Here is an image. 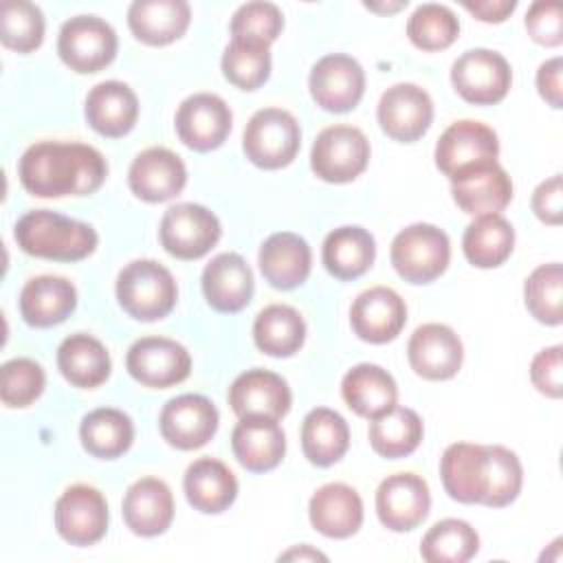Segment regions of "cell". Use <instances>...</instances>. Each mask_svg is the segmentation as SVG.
<instances>
[{"mask_svg": "<svg viewBox=\"0 0 563 563\" xmlns=\"http://www.w3.org/2000/svg\"><path fill=\"white\" fill-rule=\"evenodd\" d=\"M191 20L185 0H134L128 9V26L136 40L163 46L178 40Z\"/></svg>", "mask_w": 563, "mask_h": 563, "instance_id": "30", "label": "cell"}, {"mask_svg": "<svg viewBox=\"0 0 563 563\" xmlns=\"http://www.w3.org/2000/svg\"><path fill=\"white\" fill-rule=\"evenodd\" d=\"M341 396L347 407L363 418H378L398 400L394 376L374 363H358L341 380Z\"/></svg>", "mask_w": 563, "mask_h": 563, "instance_id": "29", "label": "cell"}, {"mask_svg": "<svg viewBox=\"0 0 563 563\" xmlns=\"http://www.w3.org/2000/svg\"><path fill=\"white\" fill-rule=\"evenodd\" d=\"M376 117L380 130L400 143L418 141L433 121V101L416 84H394L380 95Z\"/></svg>", "mask_w": 563, "mask_h": 563, "instance_id": "14", "label": "cell"}, {"mask_svg": "<svg viewBox=\"0 0 563 563\" xmlns=\"http://www.w3.org/2000/svg\"><path fill=\"white\" fill-rule=\"evenodd\" d=\"M222 73L233 86L242 90L260 88L271 75L268 46L231 37L222 53Z\"/></svg>", "mask_w": 563, "mask_h": 563, "instance_id": "44", "label": "cell"}, {"mask_svg": "<svg viewBox=\"0 0 563 563\" xmlns=\"http://www.w3.org/2000/svg\"><path fill=\"white\" fill-rule=\"evenodd\" d=\"M532 211L545 224L556 227L561 222V174H554L534 189Z\"/></svg>", "mask_w": 563, "mask_h": 563, "instance_id": "51", "label": "cell"}, {"mask_svg": "<svg viewBox=\"0 0 563 563\" xmlns=\"http://www.w3.org/2000/svg\"><path fill=\"white\" fill-rule=\"evenodd\" d=\"M462 7L482 22H504L515 9V0H464Z\"/></svg>", "mask_w": 563, "mask_h": 563, "instance_id": "53", "label": "cell"}, {"mask_svg": "<svg viewBox=\"0 0 563 563\" xmlns=\"http://www.w3.org/2000/svg\"><path fill=\"white\" fill-rule=\"evenodd\" d=\"M455 205L471 216L499 213L512 200V183L506 169L495 163L457 180H451Z\"/></svg>", "mask_w": 563, "mask_h": 563, "instance_id": "32", "label": "cell"}, {"mask_svg": "<svg viewBox=\"0 0 563 563\" xmlns=\"http://www.w3.org/2000/svg\"><path fill=\"white\" fill-rule=\"evenodd\" d=\"M117 299L132 319L158 321L176 306V279L154 260H134L117 277Z\"/></svg>", "mask_w": 563, "mask_h": 563, "instance_id": "3", "label": "cell"}, {"mask_svg": "<svg viewBox=\"0 0 563 563\" xmlns=\"http://www.w3.org/2000/svg\"><path fill=\"white\" fill-rule=\"evenodd\" d=\"M561 345H552L541 350L532 363H530V380L532 385L550 396V398H561L563 391V378H561Z\"/></svg>", "mask_w": 563, "mask_h": 563, "instance_id": "50", "label": "cell"}, {"mask_svg": "<svg viewBox=\"0 0 563 563\" xmlns=\"http://www.w3.org/2000/svg\"><path fill=\"white\" fill-rule=\"evenodd\" d=\"M202 292L211 308L240 312L253 297V271L238 253L216 255L202 271Z\"/></svg>", "mask_w": 563, "mask_h": 563, "instance_id": "23", "label": "cell"}, {"mask_svg": "<svg viewBox=\"0 0 563 563\" xmlns=\"http://www.w3.org/2000/svg\"><path fill=\"white\" fill-rule=\"evenodd\" d=\"M405 321L407 306L402 297L387 286L363 290L350 308V323L354 334L376 345L394 341L405 328Z\"/></svg>", "mask_w": 563, "mask_h": 563, "instance_id": "20", "label": "cell"}, {"mask_svg": "<svg viewBox=\"0 0 563 563\" xmlns=\"http://www.w3.org/2000/svg\"><path fill=\"white\" fill-rule=\"evenodd\" d=\"M563 297V268L559 262L537 266L526 284H523V299L530 314L545 323L559 325L561 323V299Z\"/></svg>", "mask_w": 563, "mask_h": 563, "instance_id": "45", "label": "cell"}, {"mask_svg": "<svg viewBox=\"0 0 563 563\" xmlns=\"http://www.w3.org/2000/svg\"><path fill=\"white\" fill-rule=\"evenodd\" d=\"M284 29V15L273 2H246L238 7L231 18V35L235 40H246L255 44L271 46Z\"/></svg>", "mask_w": 563, "mask_h": 563, "instance_id": "48", "label": "cell"}, {"mask_svg": "<svg viewBox=\"0 0 563 563\" xmlns=\"http://www.w3.org/2000/svg\"><path fill=\"white\" fill-rule=\"evenodd\" d=\"M187 169L183 158L167 147H147L132 161L128 185L145 202H165L183 191Z\"/></svg>", "mask_w": 563, "mask_h": 563, "instance_id": "19", "label": "cell"}, {"mask_svg": "<svg viewBox=\"0 0 563 563\" xmlns=\"http://www.w3.org/2000/svg\"><path fill=\"white\" fill-rule=\"evenodd\" d=\"M515 249V229L501 213L477 216L462 235L464 257L477 268L504 264Z\"/></svg>", "mask_w": 563, "mask_h": 563, "instance_id": "37", "label": "cell"}, {"mask_svg": "<svg viewBox=\"0 0 563 563\" xmlns=\"http://www.w3.org/2000/svg\"><path fill=\"white\" fill-rule=\"evenodd\" d=\"M163 249L178 260H198L220 240L222 227L213 211L196 202L169 207L158 227Z\"/></svg>", "mask_w": 563, "mask_h": 563, "instance_id": "8", "label": "cell"}, {"mask_svg": "<svg viewBox=\"0 0 563 563\" xmlns=\"http://www.w3.org/2000/svg\"><path fill=\"white\" fill-rule=\"evenodd\" d=\"M431 506L427 482L416 473L387 475L376 490V515L380 523L394 532L418 528Z\"/></svg>", "mask_w": 563, "mask_h": 563, "instance_id": "17", "label": "cell"}, {"mask_svg": "<svg viewBox=\"0 0 563 563\" xmlns=\"http://www.w3.org/2000/svg\"><path fill=\"white\" fill-rule=\"evenodd\" d=\"M460 22L455 13L438 2L416 7L407 20V35L422 51H442L457 40Z\"/></svg>", "mask_w": 563, "mask_h": 563, "instance_id": "43", "label": "cell"}, {"mask_svg": "<svg viewBox=\"0 0 563 563\" xmlns=\"http://www.w3.org/2000/svg\"><path fill=\"white\" fill-rule=\"evenodd\" d=\"M46 385V374L33 358H11L0 369V398L7 407H29L35 402Z\"/></svg>", "mask_w": 563, "mask_h": 563, "instance_id": "47", "label": "cell"}, {"mask_svg": "<svg viewBox=\"0 0 563 563\" xmlns=\"http://www.w3.org/2000/svg\"><path fill=\"white\" fill-rule=\"evenodd\" d=\"M396 273L409 284H429L440 277L451 260L449 235L427 222L405 227L389 249Z\"/></svg>", "mask_w": 563, "mask_h": 563, "instance_id": "4", "label": "cell"}, {"mask_svg": "<svg viewBox=\"0 0 563 563\" xmlns=\"http://www.w3.org/2000/svg\"><path fill=\"white\" fill-rule=\"evenodd\" d=\"M119 48L114 29L97 15H75L66 20L57 35V53L62 62L81 75L106 68Z\"/></svg>", "mask_w": 563, "mask_h": 563, "instance_id": "7", "label": "cell"}, {"mask_svg": "<svg viewBox=\"0 0 563 563\" xmlns=\"http://www.w3.org/2000/svg\"><path fill=\"white\" fill-rule=\"evenodd\" d=\"M422 433L424 429L420 416L413 409L396 405L369 422L367 438L378 455L400 460L418 449Z\"/></svg>", "mask_w": 563, "mask_h": 563, "instance_id": "40", "label": "cell"}, {"mask_svg": "<svg viewBox=\"0 0 563 563\" xmlns=\"http://www.w3.org/2000/svg\"><path fill=\"white\" fill-rule=\"evenodd\" d=\"M229 405L238 418L262 416L279 420L290 411L292 394L288 383L268 369H246L229 387Z\"/></svg>", "mask_w": 563, "mask_h": 563, "instance_id": "21", "label": "cell"}, {"mask_svg": "<svg viewBox=\"0 0 563 563\" xmlns=\"http://www.w3.org/2000/svg\"><path fill=\"white\" fill-rule=\"evenodd\" d=\"M183 488L187 501L207 515L227 510L238 497V479L233 471L213 457H200L185 471Z\"/></svg>", "mask_w": 563, "mask_h": 563, "instance_id": "31", "label": "cell"}, {"mask_svg": "<svg viewBox=\"0 0 563 563\" xmlns=\"http://www.w3.org/2000/svg\"><path fill=\"white\" fill-rule=\"evenodd\" d=\"M13 238L26 255L53 262H79L88 257L99 242L90 224L48 209L24 213L13 229Z\"/></svg>", "mask_w": 563, "mask_h": 563, "instance_id": "2", "label": "cell"}, {"mask_svg": "<svg viewBox=\"0 0 563 563\" xmlns=\"http://www.w3.org/2000/svg\"><path fill=\"white\" fill-rule=\"evenodd\" d=\"M77 308V290L66 277H31L20 292V314L33 328H51L66 321Z\"/></svg>", "mask_w": 563, "mask_h": 563, "instance_id": "28", "label": "cell"}, {"mask_svg": "<svg viewBox=\"0 0 563 563\" xmlns=\"http://www.w3.org/2000/svg\"><path fill=\"white\" fill-rule=\"evenodd\" d=\"M233 114L227 101L213 92H196L176 110V132L196 152L220 147L231 132Z\"/></svg>", "mask_w": 563, "mask_h": 563, "instance_id": "16", "label": "cell"}, {"mask_svg": "<svg viewBox=\"0 0 563 563\" xmlns=\"http://www.w3.org/2000/svg\"><path fill=\"white\" fill-rule=\"evenodd\" d=\"M18 176L22 187L37 198L88 196L103 185L108 163L86 143L40 141L20 156Z\"/></svg>", "mask_w": 563, "mask_h": 563, "instance_id": "1", "label": "cell"}, {"mask_svg": "<svg viewBox=\"0 0 563 563\" xmlns=\"http://www.w3.org/2000/svg\"><path fill=\"white\" fill-rule=\"evenodd\" d=\"M55 528L70 545H92L108 530V501L95 486H68L55 504Z\"/></svg>", "mask_w": 563, "mask_h": 563, "instance_id": "12", "label": "cell"}, {"mask_svg": "<svg viewBox=\"0 0 563 563\" xmlns=\"http://www.w3.org/2000/svg\"><path fill=\"white\" fill-rule=\"evenodd\" d=\"M57 367L70 385L92 389L106 383L112 363L106 345L99 339L77 332L59 343Z\"/></svg>", "mask_w": 563, "mask_h": 563, "instance_id": "33", "label": "cell"}, {"mask_svg": "<svg viewBox=\"0 0 563 563\" xmlns=\"http://www.w3.org/2000/svg\"><path fill=\"white\" fill-rule=\"evenodd\" d=\"M523 484L519 457L501 444H484V497L488 508H501L517 499Z\"/></svg>", "mask_w": 563, "mask_h": 563, "instance_id": "41", "label": "cell"}, {"mask_svg": "<svg viewBox=\"0 0 563 563\" xmlns=\"http://www.w3.org/2000/svg\"><path fill=\"white\" fill-rule=\"evenodd\" d=\"M411 369L427 380L453 378L464 358V347L453 328L444 323H424L413 330L407 343Z\"/></svg>", "mask_w": 563, "mask_h": 563, "instance_id": "18", "label": "cell"}, {"mask_svg": "<svg viewBox=\"0 0 563 563\" xmlns=\"http://www.w3.org/2000/svg\"><path fill=\"white\" fill-rule=\"evenodd\" d=\"M130 376L152 389L183 383L191 372V356L185 345L165 336H143L134 341L125 356Z\"/></svg>", "mask_w": 563, "mask_h": 563, "instance_id": "11", "label": "cell"}, {"mask_svg": "<svg viewBox=\"0 0 563 563\" xmlns=\"http://www.w3.org/2000/svg\"><path fill=\"white\" fill-rule=\"evenodd\" d=\"M442 486L451 499L482 504L484 497V444L455 442L440 460Z\"/></svg>", "mask_w": 563, "mask_h": 563, "instance_id": "34", "label": "cell"}, {"mask_svg": "<svg viewBox=\"0 0 563 563\" xmlns=\"http://www.w3.org/2000/svg\"><path fill=\"white\" fill-rule=\"evenodd\" d=\"M0 40L18 53L35 51L44 40V15L40 7L26 0H7L0 13Z\"/></svg>", "mask_w": 563, "mask_h": 563, "instance_id": "46", "label": "cell"}, {"mask_svg": "<svg viewBox=\"0 0 563 563\" xmlns=\"http://www.w3.org/2000/svg\"><path fill=\"white\" fill-rule=\"evenodd\" d=\"M526 29L537 44L559 46L563 42L559 2H545V0L532 2L526 13Z\"/></svg>", "mask_w": 563, "mask_h": 563, "instance_id": "49", "label": "cell"}, {"mask_svg": "<svg viewBox=\"0 0 563 563\" xmlns=\"http://www.w3.org/2000/svg\"><path fill=\"white\" fill-rule=\"evenodd\" d=\"M308 517L317 532L330 539H347L363 523L361 495L341 482L325 484L314 490L308 504Z\"/></svg>", "mask_w": 563, "mask_h": 563, "instance_id": "24", "label": "cell"}, {"mask_svg": "<svg viewBox=\"0 0 563 563\" xmlns=\"http://www.w3.org/2000/svg\"><path fill=\"white\" fill-rule=\"evenodd\" d=\"M301 145L297 119L282 108L257 110L242 134L246 158L262 169H279L295 161Z\"/></svg>", "mask_w": 563, "mask_h": 563, "instance_id": "5", "label": "cell"}, {"mask_svg": "<svg viewBox=\"0 0 563 563\" xmlns=\"http://www.w3.org/2000/svg\"><path fill=\"white\" fill-rule=\"evenodd\" d=\"M255 345L277 358L292 356L306 341V321L303 317L286 303H273L257 312L253 323Z\"/></svg>", "mask_w": 563, "mask_h": 563, "instance_id": "38", "label": "cell"}, {"mask_svg": "<svg viewBox=\"0 0 563 563\" xmlns=\"http://www.w3.org/2000/svg\"><path fill=\"white\" fill-rule=\"evenodd\" d=\"M310 246L297 233H273L260 246V271L273 288L290 290L301 286L310 275Z\"/></svg>", "mask_w": 563, "mask_h": 563, "instance_id": "26", "label": "cell"}, {"mask_svg": "<svg viewBox=\"0 0 563 563\" xmlns=\"http://www.w3.org/2000/svg\"><path fill=\"white\" fill-rule=\"evenodd\" d=\"M561 68L563 62L561 57H552L548 62H543L537 70V88L539 95L552 106V108H561L563 106V88H561Z\"/></svg>", "mask_w": 563, "mask_h": 563, "instance_id": "52", "label": "cell"}, {"mask_svg": "<svg viewBox=\"0 0 563 563\" xmlns=\"http://www.w3.org/2000/svg\"><path fill=\"white\" fill-rule=\"evenodd\" d=\"M497 156L499 141L493 128L471 119L451 123L435 143V165L449 180L495 165Z\"/></svg>", "mask_w": 563, "mask_h": 563, "instance_id": "6", "label": "cell"}, {"mask_svg": "<svg viewBox=\"0 0 563 563\" xmlns=\"http://www.w3.org/2000/svg\"><path fill=\"white\" fill-rule=\"evenodd\" d=\"M451 84L464 101L493 106L508 95L512 70L501 53L490 48H471L453 62Z\"/></svg>", "mask_w": 563, "mask_h": 563, "instance_id": "9", "label": "cell"}, {"mask_svg": "<svg viewBox=\"0 0 563 563\" xmlns=\"http://www.w3.org/2000/svg\"><path fill=\"white\" fill-rule=\"evenodd\" d=\"M369 161V141L354 125H330L312 143L310 167L325 183H350Z\"/></svg>", "mask_w": 563, "mask_h": 563, "instance_id": "10", "label": "cell"}, {"mask_svg": "<svg viewBox=\"0 0 563 563\" xmlns=\"http://www.w3.org/2000/svg\"><path fill=\"white\" fill-rule=\"evenodd\" d=\"M125 526L139 537L163 534L174 519V495L158 477H141L123 495Z\"/></svg>", "mask_w": 563, "mask_h": 563, "instance_id": "22", "label": "cell"}, {"mask_svg": "<svg viewBox=\"0 0 563 563\" xmlns=\"http://www.w3.org/2000/svg\"><path fill=\"white\" fill-rule=\"evenodd\" d=\"M231 449L246 471L264 473L282 462L286 453V435L277 420L249 416L240 418L233 427Z\"/></svg>", "mask_w": 563, "mask_h": 563, "instance_id": "25", "label": "cell"}, {"mask_svg": "<svg viewBox=\"0 0 563 563\" xmlns=\"http://www.w3.org/2000/svg\"><path fill=\"white\" fill-rule=\"evenodd\" d=\"M479 550L475 528L462 519H442L422 537L420 554L429 563H464Z\"/></svg>", "mask_w": 563, "mask_h": 563, "instance_id": "42", "label": "cell"}, {"mask_svg": "<svg viewBox=\"0 0 563 563\" xmlns=\"http://www.w3.org/2000/svg\"><path fill=\"white\" fill-rule=\"evenodd\" d=\"M376 257V242L363 227H339L323 240L321 260L336 279L361 277Z\"/></svg>", "mask_w": 563, "mask_h": 563, "instance_id": "35", "label": "cell"}, {"mask_svg": "<svg viewBox=\"0 0 563 563\" xmlns=\"http://www.w3.org/2000/svg\"><path fill=\"white\" fill-rule=\"evenodd\" d=\"M218 409L200 394H183L165 402L158 427L161 435L180 451L205 446L218 431Z\"/></svg>", "mask_w": 563, "mask_h": 563, "instance_id": "15", "label": "cell"}, {"mask_svg": "<svg viewBox=\"0 0 563 563\" xmlns=\"http://www.w3.org/2000/svg\"><path fill=\"white\" fill-rule=\"evenodd\" d=\"M86 121L101 136L128 134L139 117V99L134 90L117 79L97 84L86 97Z\"/></svg>", "mask_w": 563, "mask_h": 563, "instance_id": "27", "label": "cell"}, {"mask_svg": "<svg viewBox=\"0 0 563 563\" xmlns=\"http://www.w3.org/2000/svg\"><path fill=\"white\" fill-rule=\"evenodd\" d=\"M350 446V429L341 413L317 407L301 422V449L310 464L330 466L339 462Z\"/></svg>", "mask_w": 563, "mask_h": 563, "instance_id": "36", "label": "cell"}, {"mask_svg": "<svg viewBox=\"0 0 563 563\" xmlns=\"http://www.w3.org/2000/svg\"><path fill=\"white\" fill-rule=\"evenodd\" d=\"M288 561V559H299V561H325V556L321 554V552H317V550H312L310 545H299V548H292V550H288V552H284L282 556H279V561Z\"/></svg>", "mask_w": 563, "mask_h": 563, "instance_id": "54", "label": "cell"}, {"mask_svg": "<svg viewBox=\"0 0 563 563\" xmlns=\"http://www.w3.org/2000/svg\"><path fill=\"white\" fill-rule=\"evenodd\" d=\"M79 438L90 455L99 460H114L132 446L134 424L121 409L99 407L84 416Z\"/></svg>", "mask_w": 563, "mask_h": 563, "instance_id": "39", "label": "cell"}, {"mask_svg": "<svg viewBox=\"0 0 563 563\" xmlns=\"http://www.w3.org/2000/svg\"><path fill=\"white\" fill-rule=\"evenodd\" d=\"M308 86L319 108L328 112H347L356 108L365 92V70L354 57L330 53L317 59Z\"/></svg>", "mask_w": 563, "mask_h": 563, "instance_id": "13", "label": "cell"}]
</instances>
